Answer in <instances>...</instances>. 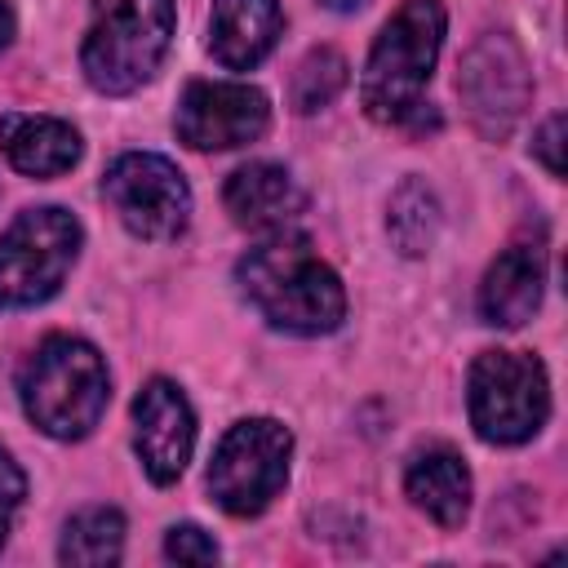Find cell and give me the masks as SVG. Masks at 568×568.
<instances>
[{
    "instance_id": "1",
    "label": "cell",
    "mask_w": 568,
    "mask_h": 568,
    "mask_svg": "<svg viewBox=\"0 0 568 568\" xmlns=\"http://www.w3.org/2000/svg\"><path fill=\"white\" fill-rule=\"evenodd\" d=\"M235 280L244 297L257 306V315L284 333L320 337L346 320V288L306 235H266L257 248L240 257Z\"/></svg>"
},
{
    "instance_id": "2",
    "label": "cell",
    "mask_w": 568,
    "mask_h": 568,
    "mask_svg": "<svg viewBox=\"0 0 568 568\" xmlns=\"http://www.w3.org/2000/svg\"><path fill=\"white\" fill-rule=\"evenodd\" d=\"M448 13L439 0H404L395 18L382 27L364 75H359V106L377 124H439L430 102H422L426 80L435 71L439 44H444Z\"/></svg>"
},
{
    "instance_id": "3",
    "label": "cell",
    "mask_w": 568,
    "mask_h": 568,
    "mask_svg": "<svg viewBox=\"0 0 568 568\" xmlns=\"http://www.w3.org/2000/svg\"><path fill=\"white\" fill-rule=\"evenodd\" d=\"M18 399L49 439H84L111 404L106 359L84 337L53 333L27 355L18 373Z\"/></svg>"
},
{
    "instance_id": "4",
    "label": "cell",
    "mask_w": 568,
    "mask_h": 568,
    "mask_svg": "<svg viewBox=\"0 0 568 568\" xmlns=\"http://www.w3.org/2000/svg\"><path fill=\"white\" fill-rule=\"evenodd\" d=\"M169 40L173 0H93V22L80 44V71L98 93L124 98L160 71Z\"/></svg>"
},
{
    "instance_id": "5",
    "label": "cell",
    "mask_w": 568,
    "mask_h": 568,
    "mask_svg": "<svg viewBox=\"0 0 568 568\" xmlns=\"http://www.w3.org/2000/svg\"><path fill=\"white\" fill-rule=\"evenodd\" d=\"M80 240L84 231L75 213L58 204L18 213L0 235V311H27L49 302L67 280Z\"/></svg>"
},
{
    "instance_id": "6",
    "label": "cell",
    "mask_w": 568,
    "mask_h": 568,
    "mask_svg": "<svg viewBox=\"0 0 568 568\" xmlns=\"http://www.w3.org/2000/svg\"><path fill=\"white\" fill-rule=\"evenodd\" d=\"M470 426L488 444H524L546 426L550 382L537 355L484 351L466 377Z\"/></svg>"
},
{
    "instance_id": "7",
    "label": "cell",
    "mask_w": 568,
    "mask_h": 568,
    "mask_svg": "<svg viewBox=\"0 0 568 568\" xmlns=\"http://www.w3.org/2000/svg\"><path fill=\"white\" fill-rule=\"evenodd\" d=\"M288 457H293L288 426H280L275 417L235 422L222 435V444L213 448V462H209L213 501L235 519L262 515L288 479Z\"/></svg>"
},
{
    "instance_id": "8",
    "label": "cell",
    "mask_w": 568,
    "mask_h": 568,
    "mask_svg": "<svg viewBox=\"0 0 568 568\" xmlns=\"http://www.w3.org/2000/svg\"><path fill=\"white\" fill-rule=\"evenodd\" d=\"M457 98L479 138H488V142L510 138V129L519 124V115L532 98V75H528L524 49L506 31L479 36L457 67Z\"/></svg>"
},
{
    "instance_id": "9",
    "label": "cell",
    "mask_w": 568,
    "mask_h": 568,
    "mask_svg": "<svg viewBox=\"0 0 568 568\" xmlns=\"http://www.w3.org/2000/svg\"><path fill=\"white\" fill-rule=\"evenodd\" d=\"M102 195L138 240H178L191 222L186 178L151 151H124L106 169Z\"/></svg>"
},
{
    "instance_id": "10",
    "label": "cell",
    "mask_w": 568,
    "mask_h": 568,
    "mask_svg": "<svg viewBox=\"0 0 568 568\" xmlns=\"http://www.w3.org/2000/svg\"><path fill=\"white\" fill-rule=\"evenodd\" d=\"M271 102L253 84L235 80H195L186 84L173 129L191 151H235L266 133Z\"/></svg>"
},
{
    "instance_id": "11",
    "label": "cell",
    "mask_w": 568,
    "mask_h": 568,
    "mask_svg": "<svg viewBox=\"0 0 568 568\" xmlns=\"http://www.w3.org/2000/svg\"><path fill=\"white\" fill-rule=\"evenodd\" d=\"M133 448L151 484H173L195 448V413L169 377H151L133 399Z\"/></svg>"
},
{
    "instance_id": "12",
    "label": "cell",
    "mask_w": 568,
    "mask_h": 568,
    "mask_svg": "<svg viewBox=\"0 0 568 568\" xmlns=\"http://www.w3.org/2000/svg\"><path fill=\"white\" fill-rule=\"evenodd\" d=\"M222 204H226L235 226H244L253 235H275V231H288L302 217L306 195H302V186L293 182V173L284 164L253 160V164H240L226 178Z\"/></svg>"
},
{
    "instance_id": "13",
    "label": "cell",
    "mask_w": 568,
    "mask_h": 568,
    "mask_svg": "<svg viewBox=\"0 0 568 568\" xmlns=\"http://www.w3.org/2000/svg\"><path fill=\"white\" fill-rule=\"evenodd\" d=\"M541 293H546V253H541V244L519 240L484 271L479 315L493 328H519L537 315Z\"/></svg>"
},
{
    "instance_id": "14",
    "label": "cell",
    "mask_w": 568,
    "mask_h": 568,
    "mask_svg": "<svg viewBox=\"0 0 568 568\" xmlns=\"http://www.w3.org/2000/svg\"><path fill=\"white\" fill-rule=\"evenodd\" d=\"M284 31L280 0H213L209 49L226 71H253Z\"/></svg>"
},
{
    "instance_id": "15",
    "label": "cell",
    "mask_w": 568,
    "mask_h": 568,
    "mask_svg": "<svg viewBox=\"0 0 568 568\" xmlns=\"http://www.w3.org/2000/svg\"><path fill=\"white\" fill-rule=\"evenodd\" d=\"M0 151L4 160L27 178H62L80 164V133L58 115H27L9 111L0 115Z\"/></svg>"
},
{
    "instance_id": "16",
    "label": "cell",
    "mask_w": 568,
    "mask_h": 568,
    "mask_svg": "<svg viewBox=\"0 0 568 568\" xmlns=\"http://www.w3.org/2000/svg\"><path fill=\"white\" fill-rule=\"evenodd\" d=\"M408 501L439 528H462L470 515V470L453 448H426L408 462L404 475Z\"/></svg>"
},
{
    "instance_id": "17",
    "label": "cell",
    "mask_w": 568,
    "mask_h": 568,
    "mask_svg": "<svg viewBox=\"0 0 568 568\" xmlns=\"http://www.w3.org/2000/svg\"><path fill=\"white\" fill-rule=\"evenodd\" d=\"M124 550V515L115 506H89L67 519L58 559L71 568H102L115 564Z\"/></svg>"
},
{
    "instance_id": "18",
    "label": "cell",
    "mask_w": 568,
    "mask_h": 568,
    "mask_svg": "<svg viewBox=\"0 0 568 568\" xmlns=\"http://www.w3.org/2000/svg\"><path fill=\"white\" fill-rule=\"evenodd\" d=\"M386 231L390 244L404 257H422L430 253L435 235H439V200L422 178H404L390 195V213H386Z\"/></svg>"
},
{
    "instance_id": "19",
    "label": "cell",
    "mask_w": 568,
    "mask_h": 568,
    "mask_svg": "<svg viewBox=\"0 0 568 568\" xmlns=\"http://www.w3.org/2000/svg\"><path fill=\"white\" fill-rule=\"evenodd\" d=\"M342 89H346V58H342L337 49L320 44V49H311V53L297 62L293 84H288V102H293L297 115H311V111L328 106Z\"/></svg>"
},
{
    "instance_id": "20",
    "label": "cell",
    "mask_w": 568,
    "mask_h": 568,
    "mask_svg": "<svg viewBox=\"0 0 568 568\" xmlns=\"http://www.w3.org/2000/svg\"><path fill=\"white\" fill-rule=\"evenodd\" d=\"M164 555L173 564H217V541L195 524H178L164 537Z\"/></svg>"
},
{
    "instance_id": "21",
    "label": "cell",
    "mask_w": 568,
    "mask_h": 568,
    "mask_svg": "<svg viewBox=\"0 0 568 568\" xmlns=\"http://www.w3.org/2000/svg\"><path fill=\"white\" fill-rule=\"evenodd\" d=\"M22 497H27V479H22L18 462L0 448V546H4V537H9V528H13V515H18Z\"/></svg>"
},
{
    "instance_id": "22",
    "label": "cell",
    "mask_w": 568,
    "mask_h": 568,
    "mask_svg": "<svg viewBox=\"0 0 568 568\" xmlns=\"http://www.w3.org/2000/svg\"><path fill=\"white\" fill-rule=\"evenodd\" d=\"M564 115H550L546 124H541V133H537V142H532V151H537V160L550 169V178H559L564 173Z\"/></svg>"
},
{
    "instance_id": "23",
    "label": "cell",
    "mask_w": 568,
    "mask_h": 568,
    "mask_svg": "<svg viewBox=\"0 0 568 568\" xmlns=\"http://www.w3.org/2000/svg\"><path fill=\"white\" fill-rule=\"evenodd\" d=\"M13 9H9V0H0V49H9V40H13Z\"/></svg>"
},
{
    "instance_id": "24",
    "label": "cell",
    "mask_w": 568,
    "mask_h": 568,
    "mask_svg": "<svg viewBox=\"0 0 568 568\" xmlns=\"http://www.w3.org/2000/svg\"><path fill=\"white\" fill-rule=\"evenodd\" d=\"M324 9H333V13H355V9H364L368 0H320Z\"/></svg>"
}]
</instances>
